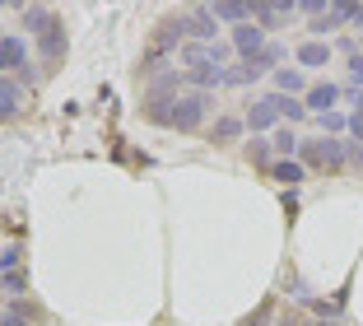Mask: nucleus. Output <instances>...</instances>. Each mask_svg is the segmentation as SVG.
I'll return each instance as SVG.
<instances>
[{"label":"nucleus","mask_w":363,"mask_h":326,"mask_svg":"<svg viewBox=\"0 0 363 326\" xmlns=\"http://www.w3.org/2000/svg\"><path fill=\"white\" fill-rule=\"evenodd\" d=\"M23 23H28L33 38H38V56H43L47 70L61 65V56H65V23H61V14L47 10V5H28V10H23Z\"/></svg>","instance_id":"obj_1"},{"label":"nucleus","mask_w":363,"mask_h":326,"mask_svg":"<svg viewBox=\"0 0 363 326\" xmlns=\"http://www.w3.org/2000/svg\"><path fill=\"white\" fill-rule=\"evenodd\" d=\"M298 154H303V163H312V168H340L345 158H350V149H345L340 140H303Z\"/></svg>","instance_id":"obj_2"},{"label":"nucleus","mask_w":363,"mask_h":326,"mask_svg":"<svg viewBox=\"0 0 363 326\" xmlns=\"http://www.w3.org/2000/svg\"><path fill=\"white\" fill-rule=\"evenodd\" d=\"M210 112V94H182L172 103V131H196Z\"/></svg>","instance_id":"obj_3"},{"label":"nucleus","mask_w":363,"mask_h":326,"mask_svg":"<svg viewBox=\"0 0 363 326\" xmlns=\"http://www.w3.org/2000/svg\"><path fill=\"white\" fill-rule=\"evenodd\" d=\"M0 70H14L19 80H33L28 75V43L19 33H0Z\"/></svg>","instance_id":"obj_4"},{"label":"nucleus","mask_w":363,"mask_h":326,"mask_svg":"<svg viewBox=\"0 0 363 326\" xmlns=\"http://www.w3.org/2000/svg\"><path fill=\"white\" fill-rule=\"evenodd\" d=\"M182 38H186V23H182V14H177V19H163L159 28H154L150 52H154V56H168L172 47H182Z\"/></svg>","instance_id":"obj_5"},{"label":"nucleus","mask_w":363,"mask_h":326,"mask_svg":"<svg viewBox=\"0 0 363 326\" xmlns=\"http://www.w3.org/2000/svg\"><path fill=\"white\" fill-rule=\"evenodd\" d=\"M182 23H186V38H196V43H214V33H219V23H214V14L205 10V5L186 10V14H182Z\"/></svg>","instance_id":"obj_6"},{"label":"nucleus","mask_w":363,"mask_h":326,"mask_svg":"<svg viewBox=\"0 0 363 326\" xmlns=\"http://www.w3.org/2000/svg\"><path fill=\"white\" fill-rule=\"evenodd\" d=\"M261 47H266V33H261L252 19H247V23H238V28H233V52L242 56V61H247V56H257Z\"/></svg>","instance_id":"obj_7"},{"label":"nucleus","mask_w":363,"mask_h":326,"mask_svg":"<svg viewBox=\"0 0 363 326\" xmlns=\"http://www.w3.org/2000/svg\"><path fill=\"white\" fill-rule=\"evenodd\" d=\"M335 98H340V89H335V85H312L308 94H303V107H308V112H321V116H326V112L335 107Z\"/></svg>","instance_id":"obj_8"},{"label":"nucleus","mask_w":363,"mask_h":326,"mask_svg":"<svg viewBox=\"0 0 363 326\" xmlns=\"http://www.w3.org/2000/svg\"><path fill=\"white\" fill-rule=\"evenodd\" d=\"M289 14H294V5H252V23H257L261 33H266V28H279Z\"/></svg>","instance_id":"obj_9"},{"label":"nucleus","mask_w":363,"mask_h":326,"mask_svg":"<svg viewBox=\"0 0 363 326\" xmlns=\"http://www.w3.org/2000/svg\"><path fill=\"white\" fill-rule=\"evenodd\" d=\"M19 103H23V85L10 80V75H0V116H14Z\"/></svg>","instance_id":"obj_10"},{"label":"nucleus","mask_w":363,"mask_h":326,"mask_svg":"<svg viewBox=\"0 0 363 326\" xmlns=\"http://www.w3.org/2000/svg\"><path fill=\"white\" fill-rule=\"evenodd\" d=\"M266 103H270V112H275V116H289V121H303V116H308V107H303V98H289V94H270Z\"/></svg>","instance_id":"obj_11"},{"label":"nucleus","mask_w":363,"mask_h":326,"mask_svg":"<svg viewBox=\"0 0 363 326\" xmlns=\"http://www.w3.org/2000/svg\"><path fill=\"white\" fill-rule=\"evenodd\" d=\"M242 126L252 131V136H261V131H270V126H275V112H270V103H266V98H261V103H252V112L242 116Z\"/></svg>","instance_id":"obj_12"},{"label":"nucleus","mask_w":363,"mask_h":326,"mask_svg":"<svg viewBox=\"0 0 363 326\" xmlns=\"http://www.w3.org/2000/svg\"><path fill=\"white\" fill-rule=\"evenodd\" d=\"M242 131H247V126H242V116H219L210 136H214V145H233V140L242 136Z\"/></svg>","instance_id":"obj_13"},{"label":"nucleus","mask_w":363,"mask_h":326,"mask_svg":"<svg viewBox=\"0 0 363 326\" xmlns=\"http://www.w3.org/2000/svg\"><path fill=\"white\" fill-rule=\"evenodd\" d=\"M43 322V313H38V308H28V303H14L10 313L0 317V326H38Z\"/></svg>","instance_id":"obj_14"},{"label":"nucleus","mask_w":363,"mask_h":326,"mask_svg":"<svg viewBox=\"0 0 363 326\" xmlns=\"http://www.w3.org/2000/svg\"><path fill=\"white\" fill-rule=\"evenodd\" d=\"M210 14H214V23H219V19L247 23V19H252V5H233V0H219V5H210Z\"/></svg>","instance_id":"obj_15"},{"label":"nucleus","mask_w":363,"mask_h":326,"mask_svg":"<svg viewBox=\"0 0 363 326\" xmlns=\"http://www.w3.org/2000/svg\"><path fill=\"white\" fill-rule=\"evenodd\" d=\"M270 178L284 182V187H298V182H303V163H294V158H279L275 168H270Z\"/></svg>","instance_id":"obj_16"},{"label":"nucleus","mask_w":363,"mask_h":326,"mask_svg":"<svg viewBox=\"0 0 363 326\" xmlns=\"http://www.w3.org/2000/svg\"><path fill=\"white\" fill-rule=\"evenodd\" d=\"M298 61L317 70V65H326V61H331V47H326V43H303V47H298Z\"/></svg>","instance_id":"obj_17"},{"label":"nucleus","mask_w":363,"mask_h":326,"mask_svg":"<svg viewBox=\"0 0 363 326\" xmlns=\"http://www.w3.org/2000/svg\"><path fill=\"white\" fill-rule=\"evenodd\" d=\"M275 85H279V94L298 98V94H303V75H298V70H275Z\"/></svg>","instance_id":"obj_18"},{"label":"nucleus","mask_w":363,"mask_h":326,"mask_svg":"<svg viewBox=\"0 0 363 326\" xmlns=\"http://www.w3.org/2000/svg\"><path fill=\"white\" fill-rule=\"evenodd\" d=\"M247 158H252V163H257V168H266V163H270V140H252V145H247Z\"/></svg>","instance_id":"obj_19"},{"label":"nucleus","mask_w":363,"mask_h":326,"mask_svg":"<svg viewBox=\"0 0 363 326\" xmlns=\"http://www.w3.org/2000/svg\"><path fill=\"white\" fill-rule=\"evenodd\" d=\"M270 149H275V154H294V149H298V140H294V131H275V140H270Z\"/></svg>","instance_id":"obj_20"},{"label":"nucleus","mask_w":363,"mask_h":326,"mask_svg":"<svg viewBox=\"0 0 363 326\" xmlns=\"http://www.w3.org/2000/svg\"><path fill=\"white\" fill-rule=\"evenodd\" d=\"M0 284L14 289V294H23V289H28V275H23V271H5V275H0Z\"/></svg>","instance_id":"obj_21"},{"label":"nucleus","mask_w":363,"mask_h":326,"mask_svg":"<svg viewBox=\"0 0 363 326\" xmlns=\"http://www.w3.org/2000/svg\"><path fill=\"white\" fill-rule=\"evenodd\" d=\"M350 75H354V85H363V56H350Z\"/></svg>","instance_id":"obj_22"},{"label":"nucleus","mask_w":363,"mask_h":326,"mask_svg":"<svg viewBox=\"0 0 363 326\" xmlns=\"http://www.w3.org/2000/svg\"><path fill=\"white\" fill-rule=\"evenodd\" d=\"M321 326H331V322H321Z\"/></svg>","instance_id":"obj_23"}]
</instances>
